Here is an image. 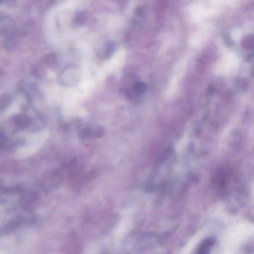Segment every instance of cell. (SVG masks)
<instances>
[{
	"label": "cell",
	"mask_w": 254,
	"mask_h": 254,
	"mask_svg": "<svg viewBox=\"0 0 254 254\" xmlns=\"http://www.w3.org/2000/svg\"><path fill=\"white\" fill-rule=\"evenodd\" d=\"M213 240L212 239H207L205 240L200 245V248L197 250L196 254H209L210 251L211 247L213 245Z\"/></svg>",
	"instance_id": "cell-1"
},
{
	"label": "cell",
	"mask_w": 254,
	"mask_h": 254,
	"mask_svg": "<svg viewBox=\"0 0 254 254\" xmlns=\"http://www.w3.org/2000/svg\"><path fill=\"white\" fill-rule=\"evenodd\" d=\"M0 254H1V253H0Z\"/></svg>",
	"instance_id": "cell-2"
}]
</instances>
